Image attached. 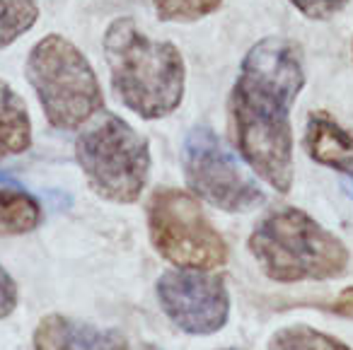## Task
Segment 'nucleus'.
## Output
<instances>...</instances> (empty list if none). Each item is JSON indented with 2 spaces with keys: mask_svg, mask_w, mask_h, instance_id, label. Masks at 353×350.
Instances as JSON below:
<instances>
[{
  "mask_svg": "<svg viewBox=\"0 0 353 350\" xmlns=\"http://www.w3.org/2000/svg\"><path fill=\"white\" fill-rule=\"evenodd\" d=\"M290 3L310 20H329L341 12L351 0H290Z\"/></svg>",
  "mask_w": 353,
  "mask_h": 350,
  "instance_id": "nucleus-16",
  "label": "nucleus"
},
{
  "mask_svg": "<svg viewBox=\"0 0 353 350\" xmlns=\"http://www.w3.org/2000/svg\"><path fill=\"white\" fill-rule=\"evenodd\" d=\"M17 302H20V290L15 278L0 266V319H8L17 309Z\"/></svg>",
  "mask_w": 353,
  "mask_h": 350,
  "instance_id": "nucleus-17",
  "label": "nucleus"
},
{
  "mask_svg": "<svg viewBox=\"0 0 353 350\" xmlns=\"http://www.w3.org/2000/svg\"><path fill=\"white\" fill-rule=\"evenodd\" d=\"M112 85L121 102L143 119H162L184 97V59L174 44L155 41L131 17H119L104 34Z\"/></svg>",
  "mask_w": 353,
  "mask_h": 350,
  "instance_id": "nucleus-2",
  "label": "nucleus"
},
{
  "mask_svg": "<svg viewBox=\"0 0 353 350\" xmlns=\"http://www.w3.org/2000/svg\"><path fill=\"white\" fill-rule=\"evenodd\" d=\"M27 80L54 128L73 131L102 112L104 97L90 61L61 34L37 41L27 59Z\"/></svg>",
  "mask_w": 353,
  "mask_h": 350,
  "instance_id": "nucleus-4",
  "label": "nucleus"
},
{
  "mask_svg": "<svg viewBox=\"0 0 353 350\" xmlns=\"http://www.w3.org/2000/svg\"><path fill=\"white\" fill-rule=\"evenodd\" d=\"M34 350H128L117 329H99L63 314H46L34 329Z\"/></svg>",
  "mask_w": 353,
  "mask_h": 350,
  "instance_id": "nucleus-9",
  "label": "nucleus"
},
{
  "mask_svg": "<svg viewBox=\"0 0 353 350\" xmlns=\"http://www.w3.org/2000/svg\"><path fill=\"white\" fill-rule=\"evenodd\" d=\"M218 350H240V348H218Z\"/></svg>",
  "mask_w": 353,
  "mask_h": 350,
  "instance_id": "nucleus-19",
  "label": "nucleus"
},
{
  "mask_svg": "<svg viewBox=\"0 0 353 350\" xmlns=\"http://www.w3.org/2000/svg\"><path fill=\"white\" fill-rule=\"evenodd\" d=\"M37 17V0H0V49L27 34L34 27Z\"/></svg>",
  "mask_w": 353,
  "mask_h": 350,
  "instance_id": "nucleus-14",
  "label": "nucleus"
},
{
  "mask_svg": "<svg viewBox=\"0 0 353 350\" xmlns=\"http://www.w3.org/2000/svg\"><path fill=\"white\" fill-rule=\"evenodd\" d=\"M157 302L174 326L192 336H211L228 324L230 295L225 280L201 271H167L155 282Z\"/></svg>",
  "mask_w": 353,
  "mask_h": 350,
  "instance_id": "nucleus-8",
  "label": "nucleus"
},
{
  "mask_svg": "<svg viewBox=\"0 0 353 350\" xmlns=\"http://www.w3.org/2000/svg\"><path fill=\"white\" fill-rule=\"evenodd\" d=\"M75 160L99 198L136 203L150 174V145L117 114L90 119L75 141Z\"/></svg>",
  "mask_w": 353,
  "mask_h": 350,
  "instance_id": "nucleus-5",
  "label": "nucleus"
},
{
  "mask_svg": "<svg viewBox=\"0 0 353 350\" xmlns=\"http://www.w3.org/2000/svg\"><path fill=\"white\" fill-rule=\"evenodd\" d=\"M269 350H351L334 336L322 333L312 326L295 324L276 331L269 340Z\"/></svg>",
  "mask_w": 353,
  "mask_h": 350,
  "instance_id": "nucleus-13",
  "label": "nucleus"
},
{
  "mask_svg": "<svg viewBox=\"0 0 353 350\" xmlns=\"http://www.w3.org/2000/svg\"><path fill=\"white\" fill-rule=\"evenodd\" d=\"M332 311H336V314H341V316H353V287H346V290L334 300Z\"/></svg>",
  "mask_w": 353,
  "mask_h": 350,
  "instance_id": "nucleus-18",
  "label": "nucleus"
},
{
  "mask_svg": "<svg viewBox=\"0 0 353 350\" xmlns=\"http://www.w3.org/2000/svg\"><path fill=\"white\" fill-rule=\"evenodd\" d=\"M148 232L162 258L189 271L225 266L228 244L201 203L182 189H157L148 200Z\"/></svg>",
  "mask_w": 353,
  "mask_h": 350,
  "instance_id": "nucleus-6",
  "label": "nucleus"
},
{
  "mask_svg": "<svg viewBox=\"0 0 353 350\" xmlns=\"http://www.w3.org/2000/svg\"><path fill=\"white\" fill-rule=\"evenodd\" d=\"M223 0H152L155 12L165 22H194L211 15L221 8Z\"/></svg>",
  "mask_w": 353,
  "mask_h": 350,
  "instance_id": "nucleus-15",
  "label": "nucleus"
},
{
  "mask_svg": "<svg viewBox=\"0 0 353 350\" xmlns=\"http://www.w3.org/2000/svg\"><path fill=\"white\" fill-rule=\"evenodd\" d=\"M305 150L317 165L353 176V133L329 114L312 112L305 126Z\"/></svg>",
  "mask_w": 353,
  "mask_h": 350,
  "instance_id": "nucleus-10",
  "label": "nucleus"
},
{
  "mask_svg": "<svg viewBox=\"0 0 353 350\" xmlns=\"http://www.w3.org/2000/svg\"><path fill=\"white\" fill-rule=\"evenodd\" d=\"M41 223V205L32 194L10 181L0 179V237H15L37 229Z\"/></svg>",
  "mask_w": 353,
  "mask_h": 350,
  "instance_id": "nucleus-12",
  "label": "nucleus"
},
{
  "mask_svg": "<svg viewBox=\"0 0 353 350\" xmlns=\"http://www.w3.org/2000/svg\"><path fill=\"white\" fill-rule=\"evenodd\" d=\"M250 251L261 271L279 282L329 280L343 276L348 249L298 208L271 210L250 234Z\"/></svg>",
  "mask_w": 353,
  "mask_h": 350,
  "instance_id": "nucleus-3",
  "label": "nucleus"
},
{
  "mask_svg": "<svg viewBox=\"0 0 353 350\" xmlns=\"http://www.w3.org/2000/svg\"><path fill=\"white\" fill-rule=\"evenodd\" d=\"M305 85L303 54L288 39H264L252 46L232 88L230 112L237 150L279 194L293 186L290 109Z\"/></svg>",
  "mask_w": 353,
  "mask_h": 350,
  "instance_id": "nucleus-1",
  "label": "nucleus"
},
{
  "mask_svg": "<svg viewBox=\"0 0 353 350\" xmlns=\"http://www.w3.org/2000/svg\"><path fill=\"white\" fill-rule=\"evenodd\" d=\"M32 145V121L27 104L6 80H0V160L20 155Z\"/></svg>",
  "mask_w": 353,
  "mask_h": 350,
  "instance_id": "nucleus-11",
  "label": "nucleus"
},
{
  "mask_svg": "<svg viewBox=\"0 0 353 350\" xmlns=\"http://www.w3.org/2000/svg\"><path fill=\"white\" fill-rule=\"evenodd\" d=\"M182 167L189 189L225 213H247L264 203L259 184L208 126H196L187 136Z\"/></svg>",
  "mask_w": 353,
  "mask_h": 350,
  "instance_id": "nucleus-7",
  "label": "nucleus"
}]
</instances>
